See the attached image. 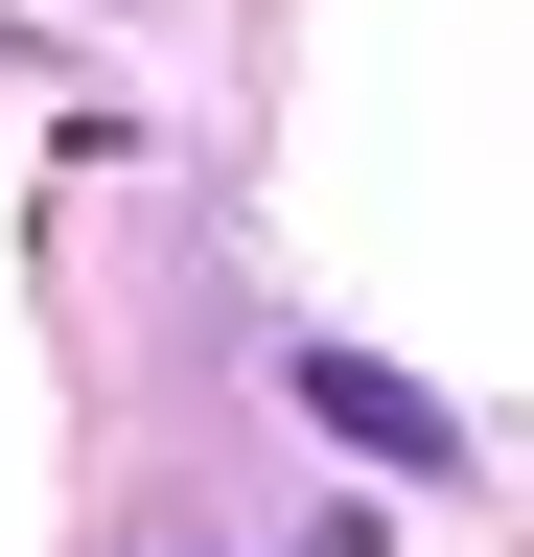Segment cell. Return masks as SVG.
Instances as JSON below:
<instances>
[{
    "instance_id": "6da1fadb",
    "label": "cell",
    "mask_w": 534,
    "mask_h": 557,
    "mask_svg": "<svg viewBox=\"0 0 534 557\" xmlns=\"http://www.w3.org/2000/svg\"><path fill=\"white\" fill-rule=\"evenodd\" d=\"M302 418H325L349 465H395V487H442V465H464V418H442L419 372H372V348H302Z\"/></svg>"
}]
</instances>
